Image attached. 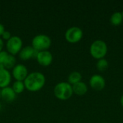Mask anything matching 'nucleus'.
Here are the masks:
<instances>
[{
  "mask_svg": "<svg viewBox=\"0 0 123 123\" xmlns=\"http://www.w3.org/2000/svg\"><path fill=\"white\" fill-rule=\"evenodd\" d=\"M122 15H123V12H122Z\"/></svg>",
  "mask_w": 123,
  "mask_h": 123,
  "instance_id": "393cba45",
  "label": "nucleus"
},
{
  "mask_svg": "<svg viewBox=\"0 0 123 123\" xmlns=\"http://www.w3.org/2000/svg\"></svg>",
  "mask_w": 123,
  "mask_h": 123,
  "instance_id": "a878e982",
  "label": "nucleus"
},
{
  "mask_svg": "<svg viewBox=\"0 0 123 123\" xmlns=\"http://www.w3.org/2000/svg\"><path fill=\"white\" fill-rule=\"evenodd\" d=\"M9 55V54L6 51L2 50L1 52H0V68H4V65Z\"/></svg>",
  "mask_w": 123,
  "mask_h": 123,
  "instance_id": "6ab92c4d",
  "label": "nucleus"
},
{
  "mask_svg": "<svg viewBox=\"0 0 123 123\" xmlns=\"http://www.w3.org/2000/svg\"><path fill=\"white\" fill-rule=\"evenodd\" d=\"M52 43L50 37L44 34H39L35 36L32 40V47L37 52L48 50Z\"/></svg>",
  "mask_w": 123,
  "mask_h": 123,
  "instance_id": "7ed1b4c3",
  "label": "nucleus"
},
{
  "mask_svg": "<svg viewBox=\"0 0 123 123\" xmlns=\"http://www.w3.org/2000/svg\"><path fill=\"white\" fill-rule=\"evenodd\" d=\"M16 98V94L10 86L1 89V99L6 102H12Z\"/></svg>",
  "mask_w": 123,
  "mask_h": 123,
  "instance_id": "f8f14e48",
  "label": "nucleus"
},
{
  "mask_svg": "<svg viewBox=\"0 0 123 123\" xmlns=\"http://www.w3.org/2000/svg\"><path fill=\"white\" fill-rule=\"evenodd\" d=\"M23 45L22 39L18 36H12V37L6 41V52L12 55L19 54Z\"/></svg>",
  "mask_w": 123,
  "mask_h": 123,
  "instance_id": "39448f33",
  "label": "nucleus"
},
{
  "mask_svg": "<svg viewBox=\"0 0 123 123\" xmlns=\"http://www.w3.org/2000/svg\"><path fill=\"white\" fill-rule=\"evenodd\" d=\"M12 89L15 92L16 94H19L23 92V91L25 89L24 81H15L12 86Z\"/></svg>",
  "mask_w": 123,
  "mask_h": 123,
  "instance_id": "dca6fc26",
  "label": "nucleus"
},
{
  "mask_svg": "<svg viewBox=\"0 0 123 123\" xmlns=\"http://www.w3.org/2000/svg\"><path fill=\"white\" fill-rule=\"evenodd\" d=\"M12 75L9 70L0 68V89L9 86L11 82Z\"/></svg>",
  "mask_w": 123,
  "mask_h": 123,
  "instance_id": "9b49d317",
  "label": "nucleus"
},
{
  "mask_svg": "<svg viewBox=\"0 0 123 123\" xmlns=\"http://www.w3.org/2000/svg\"><path fill=\"white\" fill-rule=\"evenodd\" d=\"M123 15L122 12H115L110 17V22L113 25H120L123 22Z\"/></svg>",
  "mask_w": 123,
  "mask_h": 123,
  "instance_id": "2eb2a0df",
  "label": "nucleus"
},
{
  "mask_svg": "<svg viewBox=\"0 0 123 123\" xmlns=\"http://www.w3.org/2000/svg\"><path fill=\"white\" fill-rule=\"evenodd\" d=\"M3 47H4V41H3V40L0 37V52L2 51Z\"/></svg>",
  "mask_w": 123,
  "mask_h": 123,
  "instance_id": "4be33fe9",
  "label": "nucleus"
},
{
  "mask_svg": "<svg viewBox=\"0 0 123 123\" xmlns=\"http://www.w3.org/2000/svg\"><path fill=\"white\" fill-rule=\"evenodd\" d=\"M11 37H12V34H11L10 32H9V31H7V30H5V31L3 32L2 35H1V39H2V40H6V41L9 40Z\"/></svg>",
  "mask_w": 123,
  "mask_h": 123,
  "instance_id": "aec40b11",
  "label": "nucleus"
},
{
  "mask_svg": "<svg viewBox=\"0 0 123 123\" xmlns=\"http://www.w3.org/2000/svg\"><path fill=\"white\" fill-rule=\"evenodd\" d=\"M53 93L57 99L63 101L67 100L70 99L74 94L72 85H71L68 82H60L55 86Z\"/></svg>",
  "mask_w": 123,
  "mask_h": 123,
  "instance_id": "f03ea898",
  "label": "nucleus"
},
{
  "mask_svg": "<svg viewBox=\"0 0 123 123\" xmlns=\"http://www.w3.org/2000/svg\"><path fill=\"white\" fill-rule=\"evenodd\" d=\"M89 84L92 89L99 91L105 88L106 82L103 76L99 74H94L90 78Z\"/></svg>",
  "mask_w": 123,
  "mask_h": 123,
  "instance_id": "1a4fd4ad",
  "label": "nucleus"
},
{
  "mask_svg": "<svg viewBox=\"0 0 123 123\" xmlns=\"http://www.w3.org/2000/svg\"><path fill=\"white\" fill-rule=\"evenodd\" d=\"M83 37V31L79 27H69L65 33L66 40L71 43H76L79 42Z\"/></svg>",
  "mask_w": 123,
  "mask_h": 123,
  "instance_id": "423d86ee",
  "label": "nucleus"
},
{
  "mask_svg": "<svg viewBox=\"0 0 123 123\" xmlns=\"http://www.w3.org/2000/svg\"><path fill=\"white\" fill-rule=\"evenodd\" d=\"M12 74L16 81H24L29 74L28 70L25 65L16 64V66L12 68Z\"/></svg>",
  "mask_w": 123,
  "mask_h": 123,
  "instance_id": "0eeeda50",
  "label": "nucleus"
},
{
  "mask_svg": "<svg viewBox=\"0 0 123 123\" xmlns=\"http://www.w3.org/2000/svg\"><path fill=\"white\" fill-rule=\"evenodd\" d=\"M37 51L35 50L32 46H25L22 48L19 53V57L22 61H27L32 58H36L37 55Z\"/></svg>",
  "mask_w": 123,
  "mask_h": 123,
  "instance_id": "9d476101",
  "label": "nucleus"
},
{
  "mask_svg": "<svg viewBox=\"0 0 123 123\" xmlns=\"http://www.w3.org/2000/svg\"><path fill=\"white\" fill-rule=\"evenodd\" d=\"M5 31V28H4V26L1 24V23H0V37H1V35H2V34H3V32Z\"/></svg>",
  "mask_w": 123,
  "mask_h": 123,
  "instance_id": "412c9836",
  "label": "nucleus"
},
{
  "mask_svg": "<svg viewBox=\"0 0 123 123\" xmlns=\"http://www.w3.org/2000/svg\"><path fill=\"white\" fill-rule=\"evenodd\" d=\"M53 55L48 50L40 51L37 53L36 60L37 63L43 66H48L53 62Z\"/></svg>",
  "mask_w": 123,
  "mask_h": 123,
  "instance_id": "6e6552de",
  "label": "nucleus"
},
{
  "mask_svg": "<svg viewBox=\"0 0 123 123\" xmlns=\"http://www.w3.org/2000/svg\"><path fill=\"white\" fill-rule=\"evenodd\" d=\"M15 66H16V58L14 55L9 54L6 61L5 62L4 65V68L9 70V69L13 68Z\"/></svg>",
  "mask_w": 123,
  "mask_h": 123,
  "instance_id": "f3484780",
  "label": "nucleus"
},
{
  "mask_svg": "<svg viewBox=\"0 0 123 123\" xmlns=\"http://www.w3.org/2000/svg\"><path fill=\"white\" fill-rule=\"evenodd\" d=\"M0 99H1V89H0Z\"/></svg>",
  "mask_w": 123,
  "mask_h": 123,
  "instance_id": "b1692460",
  "label": "nucleus"
},
{
  "mask_svg": "<svg viewBox=\"0 0 123 123\" xmlns=\"http://www.w3.org/2000/svg\"><path fill=\"white\" fill-rule=\"evenodd\" d=\"M90 53L96 59H102L107 53V43L102 40L94 41L90 46Z\"/></svg>",
  "mask_w": 123,
  "mask_h": 123,
  "instance_id": "20e7f679",
  "label": "nucleus"
},
{
  "mask_svg": "<svg viewBox=\"0 0 123 123\" xmlns=\"http://www.w3.org/2000/svg\"><path fill=\"white\" fill-rule=\"evenodd\" d=\"M81 79H82V76L79 72L73 71L69 74V76L68 77V81L71 85H74L78 82L81 81Z\"/></svg>",
  "mask_w": 123,
  "mask_h": 123,
  "instance_id": "4468645a",
  "label": "nucleus"
},
{
  "mask_svg": "<svg viewBox=\"0 0 123 123\" xmlns=\"http://www.w3.org/2000/svg\"><path fill=\"white\" fill-rule=\"evenodd\" d=\"M120 103H121V105H122V107H123V94L122 95L121 98H120Z\"/></svg>",
  "mask_w": 123,
  "mask_h": 123,
  "instance_id": "5701e85b",
  "label": "nucleus"
},
{
  "mask_svg": "<svg viewBox=\"0 0 123 123\" xmlns=\"http://www.w3.org/2000/svg\"><path fill=\"white\" fill-rule=\"evenodd\" d=\"M72 89H73V92L74 94L81 96V95L85 94L87 92L88 86L84 82L80 81V82H78V83L72 85Z\"/></svg>",
  "mask_w": 123,
  "mask_h": 123,
  "instance_id": "ddd939ff",
  "label": "nucleus"
},
{
  "mask_svg": "<svg viewBox=\"0 0 123 123\" xmlns=\"http://www.w3.org/2000/svg\"><path fill=\"white\" fill-rule=\"evenodd\" d=\"M109 66V63L105 58L99 59L97 63V68L99 71H104L107 69Z\"/></svg>",
  "mask_w": 123,
  "mask_h": 123,
  "instance_id": "a211bd4d",
  "label": "nucleus"
},
{
  "mask_svg": "<svg viewBox=\"0 0 123 123\" xmlns=\"http://www.w3.org/2000/svg\"><path fill=\"white\" fill-rule=\"evenodd\" d=\"M45 77L40 72H32L27 75L24 81L25 89L31 92H35L44 86Z\"/></svg>",
  "mask_w": 123,
  "mask_h": 123,
  "instance_id": "f257e3e1",
  "label": "nucleus"
}]
</instances>
